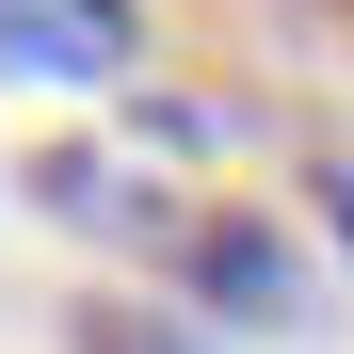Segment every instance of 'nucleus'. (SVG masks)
<instances>
[{
	"mask_svg": "<svg viewBox=\"0 0 354 354\" xmlns=\"http://www.w3.org/2000/svg\"><path fill=\"white\" fill-rule=\"evenodd\" d=\"M161 258L194 274V290H209L225 322H306V258H290V242H274L258 209H209V225H177Z\"/></svg>",
	"mask_w": 354,
	"mask_h": 354,
	"instance_id": "1",
	"label": "nucleus"
},
{
	"mask_svg": "<svg viewBox=\"0 0 354 354\" xmlns=\"http://www.w3.org/2000/svg\"><path fill=\"white\" fill-rule=\"evenodd\" d=\"M0 65L17 81H129L145 65V17L129 0H0Z\"/></svg>",
	"mask_w": 354,
	"mask_h": 354,
	"instance_id": "2",
	"label": "nucleus"
},
{
	"mask_svg": "<svg viewBox=\"0 0 354 354\" xmlns=\"http://www.w3.org/2000/svg\"><path fill=\"white\" fill-rule=\"evenodd\" d=\"M65 354H209V338H177L161 306H81V338Z\"/></svg>",
	"mask_w": 354,
	"mask_h": 354,
	"instance_id": "3",
	"label": "nucleus"
},
{
	"mask_svg": "<svg viewBox=\"0 0 354 354\" xmlns=\"http://www.w3.org/2000/svg\"><path fill=\"white\" fill-rule=\"evenodd\" d=\"M322 209H338V242H354V177H322Z\"/></svg>",
	"mask_w": 354,
	"mask_h": 354,
	"instance_id": "4",
	"label": "nucleus"
}]
</instances>
